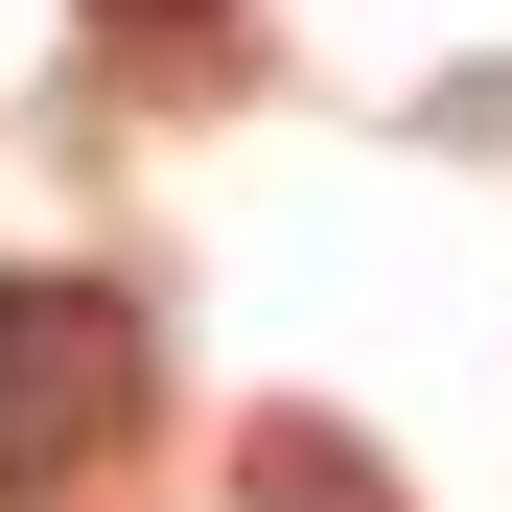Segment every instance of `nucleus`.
Listing matches in <instances>:
<instances>
[{
    "mask_svg": "<svg viewBox=\"0 0 512 512\" xmlns=\"http://www.w3.org/2000/svg\"><path fill=\"white\" fill-rule=\"evenodd\" d=\"M140 419V326L94 280H0V489H47V466H94Z\"/></svg>",
    "mask_w": 512,
    "mask_h": 512,
    "instance_id": "f257e3e1",
    "label": "nucleus"
},
{
    "mask_svg": "<svg viewBox=\"0 0 512 512\" xmlns=\"http://www.w3.org/2000/svg\"><path fill=\"white\" fill-rule=\"evenodd\" d=\"M117 24H187V0H117Z\"/></svg>",
    "mask_w": 512,
    "mask_h": 512,
    "instance_id": "f03ea898",
    "label": "nucleus"
}]
</instances>
